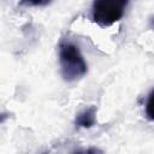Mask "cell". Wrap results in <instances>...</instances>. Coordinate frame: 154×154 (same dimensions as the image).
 <instances>
[{"label": "cell", "mask_w": 154, "mask_h": 154, "mask_svg": "<svg viewBox=\"0 0 154 154\" xmlns=\"http://www.w3.org/2000/svg\"><path fill=\"white\" fill-rule=\"evenodd\" d=\"M146 116L149 120H154V89L149 93L146 102Z\"/></svg>", "instance_id": "4"}, {"label": "cell", "mask_w": 154, "mask_h": 154, "mask_svg": "<svg viewBox=\"0 0 154 154\" xmlns=\"http://www.w3.org/2000/svg\"><path fill=\"white\" fill-rule=\"evenodd\" d=\"M51 1L52 0H24V2H28L34 6H45V5L49 4Z\"/></svg>", "instance_id": "5"}, {"label": "cell", "mask_w": 154, "mask_h": 154, "mask_svg": "<svg viewBox=\"0 0 154 154\" xmlns=\"http://www.w3.org/2000/svg\"><path fill=\"white\" fill-rule=\"evenodd\" d=\"M95 116H96V108L94 106L85 108L84 111H82L81 113L77 114L75 124L77 128H84V129L91 128L96 122Z\"/></svg>", "instance_id": "3"}, {"label": "cell", "mask_w": 154, "mask_h": 154, "mask_svg": "<svg viewBox=\"0 0 154 154\" xmlns=\"http://www.w3.org/2000/svg\"><path fill=\"white\" fill-rule=\"evenodd\" d=\"M129 0H94L91 6L93 22L100 26H109L124 16Z\"/></svg>", "instance_id": "2"}, {"label": "cell", "mask_w": 154, "mask_h": 154, "mask_svg": "<svg viewBox=\"0 0 154 154\" xmlns=\"http://www.w3.org/2000/svg\"><path fill=\"white\" fill-rule=\"evenodd\" d=\"M59 64L61 76L67 82L82 78L88 70L78 46L70 41H61L59 43Z\"/></svg>", "instance_id": "1"}]
</instances>
